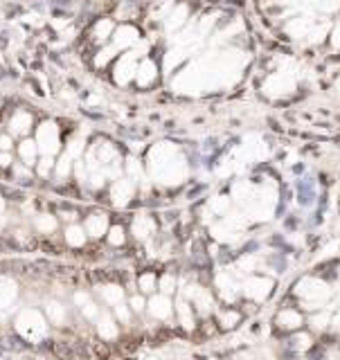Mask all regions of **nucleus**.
I'll list each match as a JSON object with an SVG mask.
<instances>
[{"instance_id": "1", "label": "nucleus", "mask_w": 340, "mask_h": 360, "mask_svg": "<svg viewBox=\"0 0 340 360\" xmlns=\"http://www.w3.org/2000/svg\"><path fill=\"white\" fill-rule=\"evenodd\" d=\"M300 191H297V203L302 205V207H309V205L316 200V191H313V182L311 180H304V182H300Z\"/></svg>"}, {"instance_id": "2", "label": "nucleus", "mask_w": 340, "mask_h": 360, "mask_svg": "<svg viewBox=\"0 0 340 360\" xmlns=\"http://www.w3.org/2000/svg\"><path fill=\"white\" fill-rule=\"evenodd\" d=\"M54 354L61 360H77V354H74V345L72 342H54L52 345Z\"/></svg>"}, {"instance_id": "3", "label": "nucleus", "mask_w": 340, "mask_h": 360, "mask_svg": "<svg viewBox=\"0 0 340 360\" xmlns=\"http://www.w3.org/2000/svg\"><path fill=\"white\" fill-rule=\"evenodd\" d=\"M2 347H5V349H11V351H25V349H29V345H25V340H20V338L14 336V333H9V336L5 338Z\"/></svg>"}, {"instance_id": "4", "label": "nucleus", "mask_w": 340, "mask_h": 360, "mask_svg": "<svg viewBox=\"0 0 340 360\" xmlns=\"http://www.w3.org/2000/svg\"><path fill=\"white\" fill-rule=\"evenodd\" d=\"M266 263H271V266H275L277 273H284L286 270V259H284L282 252H277V254H271V257L266 259Z\"/></svg>"}, {"instance_id": "5", "label": "nucleus", "mask_w": 340, "mask_h": 360, "mask_svg": "<svg viewBox=\"0 0 340 360\" xmlns=\"http://www.w3.org/2000/svg\"><path fill=\"white\" fill-rule=\"evenodd\" d=\"M284 228L286 230H297V219L293 214H288L286 219H284Z\"/></svg>"}, {"instance_id": "6", "label": "nucleus", "mask_w": 340, "mask_h": 360, "mask_svg": "<svg viewBox=\"0 0 340 360\" xmlns=\"http://www.w3.org/2000/svg\"><path fill=\"white\" fill-rule=\"evenodd\" d=\"M259 248V241H250V243H246L241 248V254H248V252H255V250Z\"/></svg>"}]
</instances>
